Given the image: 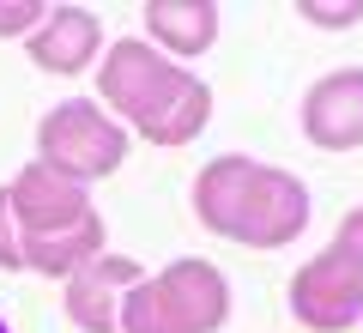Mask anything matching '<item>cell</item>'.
<instances>
[{
	"label": "cell",
	"mask_w": 363,
	"mask_h": 333,
	"mask_svg": "<svg viewBox=\"0 0 363 333\" xmlns=\"http://www.w3.org/2000/svg\"><path fill=\"white\" fill-rule=\"evenodd\" d=\"M303 133H309L321 152H351L363 146V67L345 73H327L321 85L303 103Z\"/></svg>",
	"instance_id": "ba28073f"
},
{
	"label": "cell",
	"mask_w": 363,
	"mask_h": 333,
	"mask_svg": "<svg viewBox=\"0 0 363 333\" xmlns=\"http://www.w3.org/2000/svg\"><path fill=\"white\" fill-rule=\"evenodd\" d=\"M43 146V164L67 182H97V176H116L121 158H128V133L116 128L109 116H97V103H61L49 109L37 128Z\"/></svg>",
	"instance_id": "8992f818"
},
{
	"label": "cell",
	"mask_w": 363,
	"mask_h": 333,
	"mask_svg": "<svg viewBox=\"0 0 363 333\" xmlns=\"http://www.w3.org/2000/svg\"><path fill=\"white\" fill-rule=\"evenodd\" d=\"M97 43H104L97 13H85V6H49V18L30 31V61L43 73H79L97 55Z\"/></svg>",
	"instance_id": "9c48e42d"
},
{
	"label": "cell",
	"mask_w": 363,
	"mask_h": 333,
	"mask_svg": "<svg viewBox=\"0 0 363 333\" xmlns=\"http://www.w3.org/2000/svg\"><path fill=\"white\" fill-rule=\"evenodd\" d=\"M230 315V285L212 261H169L157 279L128 285L121 333H218Z\"/></svg>",
	"instance_id": "277c9868"
},
{
	"label": "cell",
	"mask_w": 363,
	"mask_h": 333,
	"mask_svg": "<svg viewBox=\"0 0 363 333\" xmlns=\"http://www.w3.org/2000/svg\"><path fill=\"white\" fill-rule=\"evenodd\" d=\"M145 31L176 55H206L218 37V6L212 0H145Z\"/></svg>",
	"instance_id": "30bf717a"
},
{
	"label": "cell",
	"mask_w": 363,
	"mask_h": 333,
	"mask_svg": "<svg viewBox=\"0 0 363 333\" xmlns=\"http://www.w3.org/2000/svg\"><path fill=\"white\" fill-rule=\"evenodd\" d=\"M0 267L18 273L25 267V249H18V218H13V194L0 188Z\"/></svg>",
	"instance_id": "8fae6325"
},
{
	"label": "cell",
	"mask_w": 363,
	"mask_h": 333,
	"mask_svg": "<svg viewBox=\"0 0 363 333\" xmlns=\"http://www.w3.org/2000/svg\"><path fill=\"white\" fill-rule=\"evenodd\" d=\"M49 18L43 0H18V6H0V37H18V31H37Z\"/></svg>",
	"instance_id": "7c38bea8"
},
{
	"label": "cell",
	"mask_w": 363,
	"mask_h": 333,
	"mask_svg": "<svg viewBox=\"0 0 363 333\" xmlns=\"http://www.w3.org/2000/svg\"><path fill=\"white\" fill-rule=\"evenodd\" d=\"M297 13L315 18V25H357V18H363V0H351V6H321V0H303Z\"/></svg>",
	"instance_id": "4fadbf2b"
},
{
	"label": "cell",
	"mask_w": 363,
	"mask_h": 333,
	"mask_svg": "<svg viewBox=\"0 0 363 333\" xmlns=\"http://www.w3.org/2000/svg\"><path fill=\"white\" fill-rule=\"evenodd\" d=\"M97 91L109 109L133 121V133H145L152 146H188L212 116L206 79H194L188 67L164 61L152 43H116L109 61L97 67Z\"/></svg>",
	"instance_id": "6da1fadb"
},
{
	"label": "cell",
	"mask_w": 363,
	"mask_h": 333,
	"mask_svg": "<svg viewBox=\"0 0 363 333\" xmlns=\"http://www.w3.org/2000/svg\"><path fill=\"white\" fill-rule=\"evenodd\" d=\"M140 261L128 255H97L67 279V315L79 321L85 333H121V291L140 285Z\"/></svg>",
	"instance_id": "52a82bcc"
},
{
	"label": "cell",
	"mask_w": 363,
	"mask_h": 333,
	"mask_svg": "<svg viewBox=\"0 0 363 333\" xmlns=\"http://www.w3.org/2000/svg\"><path fill=\"white\" fill-rule=\"evenodd\" d=\"M0 333H13V327H6V321H0Z\"/></svg>",
	"instance_id": "5bb4252c"
},
{
	"label": "cell",
	"mask_w": 363,
	"mask_h": 333,
	"mask_svg": "<svg viewBox=\"0 0 363 333\" xmlns=\"http://www.w3.org/2000/svg\"><path fill=\"white\" fill-rule=\"evenodd\" d=\"M291 309L315 333H345L363 315V206L339 224V236L291 279Z\"/></svg>",
	"instance_id": "5b68a950"
},
{
	"label": "cell",
	"mask_w": 363,
	"mask_h": 333,
	"mask_svg": "<svg viewBox=\"0 0 363 333\" xmlns=\"http://www.w3.org/2000/svg\"><path fill=\"white\" fill-rule=\"evenodd\" d=\"M13 218H18V249H25V267L49 273V279H73L85 261L104 255V224L91 212L85 188L67 176H55L49 164H30L13 182Z\"/></svg>",
	"instance_id": "3957f363"
},
{
	"label": "cell",
	"mask_w": 363,
	"mask_h": 333,
	"mask_svg": "<svg viewBox=\"0 0 363 333\" xmlns=\"http://www.w3.org/2000/svg\"><path fill=\"white\" fill-rule=\"evenodd\" d=\"M194 206H200L206 231L230 236V243H248V249H285L309 224L303 182L272 170V164H248V158H218V164L200 170Z\"/></svg>",
	"instance_id": "7a4b0ae2"
}]
</instances>
